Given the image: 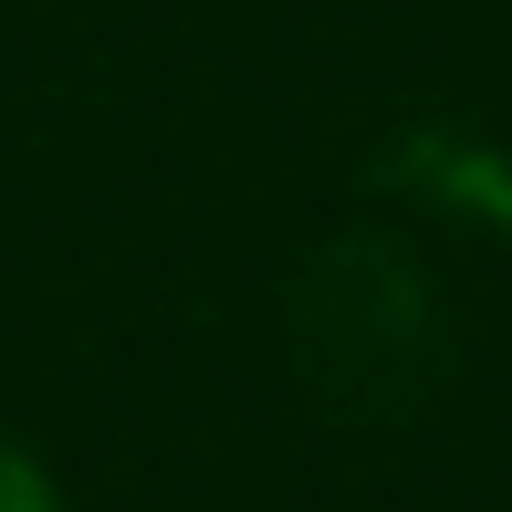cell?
Instances as JSON below:
<instances>
[{"instance_id":"obj_1","label":"cell","mask_w":512,"mask_h":512,"mask_svg":"<svg viewBox=\"0 0 512 512\" xmlns=\"http://www.w3.org/2000/svg\"><path fill=\"white\" fill-rule=\"evenodd\" d=\"M0 512H74L63 471L32 450V439H11V429H0Z\"/></svg>"}]
</instances>
